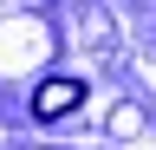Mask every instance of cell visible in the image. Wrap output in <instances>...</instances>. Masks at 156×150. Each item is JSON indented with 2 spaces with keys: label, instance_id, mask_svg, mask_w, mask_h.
Masks as SVG:
<instances>
[{
  "label": "cell",
  "instance_id": "6da1fadb",
  "mask_svg": "<svg viewBox=\"0 0 156 150\" xmlns=\"http://www.w3.org/2000/svg\"><path fill=\"white\" fill-rule=\"evenodd\" d=\"M85 104V85L78 79H46L33 91V118H65V111H78Z\"/></svg>",
  "mask_w": 156,
  "mask_h": 150
}]
</instances>
